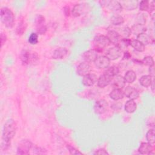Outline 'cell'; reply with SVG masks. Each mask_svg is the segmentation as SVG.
Wrapping results in <instances>:
<instances>
[{
    "instance_id": "31",
    "label": "cell",
    "mask_w": 155,
    "mask_h": 155,
    "mask_svg": "<svg viewBox=\"0 0 155 155\" xmlns=\"http://www.w3.org/2000/svg\"><path fill=\"white\" fill-rule=\"evenodd\" d=\"M131 40L128 38H122L121 40L119 41L117 47H118L122 51L125 50L127 48V47L130 45Z\"/></svg>"
},
{
    "instance_id": "7",
    "label": "cell",
    "mask_w": 155,
    "mask_h": 155,
    "mask_svg": "<svg viewBox=\"0 0 155 155\" xmlns=\"http://www.w3.org/2000/svg\"><path fill=\"white\" fill-rule=\"evenodd\" d=\"M88 4L85 3L76 4L71 10L73 16L74 17H78L81 16L82 15H84V13L87 12L88 10Z\"/></svg>"
},
{
    "instance_id": "5",
    "label": "cell",
    "mask_w": 155,
    "mask_h": 155,
    "mask_svg": "<svg viewBox=\"0 0 155 155\" xmlns=\"http://www.w3.org/2000/svg\"><path fill=\"white\" fill-rule=\"evenodd\" d=\"M107 9L112 12L118 13L122 11V7L120 2L117 1H104L101 2Z\"/></svg>"
},
{
    "instance_id": "11",
    "label": "cell",
    "mask_w": 155,
    "mask_h": 155,
    "mask_svg": "<svg viewBox=\"0 0 155 155\" xmlns=\"http://www.w3.org/2000/svg\"><path fill=\"white\" fill-rule=\"evenodd\" d=\"M110 84L114 88L122 89L125 87V81L124 77L120 75L117 74L112 78Z\"/></svg>"
},
{
    "instance_id": "22",
    "label": "cell",
    "mask_w": 155,
    "mask_h": 155,
    "mask_svg": "<svg viewBox=\"0 0 155 155\" xmlns=\"http://www.w3.org/2000/svg\"><path fill=\"white\" fill-rule=\"evenodd\" d=\"M122 8H125L128 10H133L137 8L138 5V2L134 0L122 1L120 2Z\"/></svg>"
},
{
    "instance_id": "12",
    "label": "cell",
    "mask_w": 155,
    "mask_h": 155,
    "mask_svg": "<svg viewBox=\"0 0 155 155\" xmlns=\"http://www.w3.org/2000/svg\"><path fill=\"white\" fill-rule=\"evenodd\" d=\"M94 62L98 68H107L110 65V61L106 56H100L97 58Z\"/></svg>"
},
{
    "instance_id": "29",
    "label": "cell",
    "mask_w": 155,
    "mask_h": 155,
    "mask_svg": "<svg viewBox=\"0 0 155 155\" xmlns=\"http://www.w3.org/2000/svg\"><path fill=\"white\" fill-rule=\"evenodd\" d=\"M130 45H131V47L135 50L139 52H142L145 50V45L137 39H134L131 41Z\"/></svg>"
},
{
    "instance_id": "24",
    "label": "cell",
    "mask_w": 155,
    "mask_h": 155,
    "mask_svg": "<svg viewBox=\"0 0 155 155\" xmlns=\"http://www.w3.org/2000/svg\"><path fill=\"white\" fill-rule=\"evenodd\" d=\"M131 33H133L134 35H136L137 36L145 33V31L147 30L146 27L144 25V24H134L132 26V27L130 28Z\"/></svg>"
},
{
    "instance_id": "9",
    "label": "cell",
    "mask_w": 155,
    "mask_h": 155,
    "mask_svg": "<svg viewBox=\"0 0 155 155\" xmlns=\"http://www.w3.org/2000/svg\"><path fill=\"white\" fill-rule=\"evenodd\" d=\"M32 143L28 140H22L18 145L17 153L19 154H28L31 148Z\"/></svg>"
},
{
    "instance_id": "8",
    "label": "cell",
    "mask_w": 155,
    "mask_h": 155,
    "mask_svg": "<svg viewBox=\"0 0 155 155\" xmlns=\"http://www.w3.org/2000/svg\"><path fill=\"white\" fill-rule=\"evenodd\" d=\"M122 53V50L117 46H114L107 49L105 53L106 56L110 59V61H114L117 59Z\"/></svg>"
},
{
    "instance_id": "38",
    "label": "cell",
    "mask_w": 155,
    "mask_h": 155,
    "mask_svg": "<svg viewBox=\"0 0 155 155\" xmlns=\"http://www.w3.org/2000/svg\"><path fill=\"white\" fill-rule=\"evenodd\" d=\"M67 148H68L70 153L71 154H82L81 152H80L77 149H76L75 148H74L70 145H68Z\"/></svg>"
},
{
    "instance_id": "33",
    "label": "cell",
    "mask_w": 155,
    "mask_h": 155,
    "mask_svg": "<svg viewBox=\"0 0 155 155\" xmlns=\"http://www.w3.org/2000/svg\"><path fill=\"white\" fill-rule=\"evenodd\" d=\"M146 139L148 143L153 144L155 142V133L153 129L149 130L146 134Z\"/></svg>"
},
{
    "instance_id": "19",
    "label": "cell",
    "mask_w": 155,
    "mask_h": 155,
    "mask_svg": "<svg viewBox=\"0 0 155 155\" xmlns=\"http://www.w3.org/2000/svg\"><path fill=\"white\" fill-rule=\"evenodd\" d=\"M107 37L110 42L115 45L116 46H117L120 41V36L114 30H108L107 32Z\"/></svg>"
},
{
    "instance_id": "37",
    "label": "cell",
    "mask_w": 155,
    "mask_h": 155,
    "mask_svg": "<svg viewBox=\"0 0 155 155\" xmlns=\"http://www.w3.org/2000/svg\"><path fill=\"white\" fill-rule=\"evenodd\" d=\"M25 27L24 22L23 21L20 22L18 24V25L16 28V33L19 35H22V33L25 31Z\"/></svg>"
},
{
    "instance_id": "14",
    "label": "cell",
    "mask_w": 155,
    "mask_h": 155,
    "mask_svg": "<svg viewBox=\"0 0 155 155\" xmlns=\"http://www.w3.org/2000/svg\"><path fill=\"white\" fill-rule=\"evenodd\" d=\"M123 91H124V96H125L129 98L130 99H132V100L136 99L139 96V91L135 88L131 86L127 87Z\"/></svg>"
},
{
    "instance_id": "26",
    "label": "cell",
    "mask_w": 155,
    "mask_h": 155,
    "mask_svg": "<svg viewBox=\"0 0 155 155\" xmlns=\"http://www.w3.org/2000/svg\"><path fill=\"white\" fill-rule=\"evenodd\" d=\"M137 108V105L134 100L130 99L126 102L125 104V110L128 113H134Z\"/></svg>"
},
{
    "instance_id": "17",
    "label": "cell",
    "mask_w": 155,
    "mask_h": 155,
    "mask_svg": "<svg viewBox=\"0 0 155 155\" xmlns=\"http://www.w3.org/2000/svg\"><path fill=\"white\" fill-rule=\"evenodd\" d=\"M112 77L104 73L103 74L101 75L97 79V85L100 88H104L110 84Z\"/></svg>"
},
{
    "instance_id": "27",
    "label": "cell",
    "mask_w": 155,
    "mask_h": 155,
    "mask_svg": "<svg viewBox=\"0 0 155 155\" xmlns=\"http://www.w3.org/2000/svg\"><path fill=\"white\" fill-rule=\"evenodd\" d=\"M124 78L125 82H127L128 84H131L136 80V74L133 70H128L125 74Z\"/></svg>"
},
{
    "instance_id": "10",
    "label": "cell",
    "mask_w": 155,
    "mask_h": 155,
    "mask_svg": "<svg viewBox=\"0 0 155 155\" xmlns=\"http://www.w3.org/2000/svg\"><path fill=\"white\" fill-rule=\"evenodd\" d=\"M108 106L107 101L105 99H100L97 101L94 105V111L95 113L101 114L106 111Z\"/></svg>"
},
{
    "instance_id": "28",
    "label": "cell",
    "mask_w": 155,
    "mask_h": 155,
    "mask_svg": "<svg viewBox=\"0 0 155 155\" xmlns=\"http://www.w3.org/2000/svg\"><path fill=\"white\" fill-rule=\"evenodd\" d=\"M153 79L150 75H144L142 76L139 79L140 84L144 87H148L151 85Z\"/></svg>"
},
{
    "instance_id": "35",
    "label": "cell",
    "mask_w": 155,
    "mask_h": 155,
    "mask_svg": "<svg viewBox=\"0 0 155 155\" xmlns=\"http://www.w3.org/2000/svg\"><path fill=\"white\" fill-rule=\"evenodd\" d=\"M28 42L31 45H35L38 42V36L36 33H31L28 37Z\"/></svg>"
},
{
    "instance_id": "15",
    "label": "cell",
    "mask_w": 155,
    "mask_h": 155,
    "mask_svg": "<svg viewBox=\"0 0 155 155\" xmlns=\"http://www.w3.org/2000/svg\"><path fill=\"white\" fill-rule=\"evenodd\" d=\"M82 56L87 62H94L98 57L97 51L95 49H90L84 52Z\"/></svg>"
},
{
    "instance_id": "25",
    "label": "cell",
    "mask_w": 155,
    "mask_h": 155,
    "mask_svg": "<svg viewBox=\"0 0 155 155\" xmlns=\"http://www.w3.org/2000/svg\"><path fill=\"white\" fill-rule=\"evenodd\" d=\"M117 29L115 30L118 35H119L120 38L122 37V38H127L129 37L131 33V29L128 27H119L116 28Z\"/></svg>"
},
{
    "instance_id": "32",
    "label": "cell",
    "mask_w": 155,
    "mask_h": 155,
    "mask_svg": "<svg viewBox=\"0 0 155 155\" xmlns=\"http://www.w3.org/2000/svg\"><path fill=\"white\" fill-rule=\"evenodd\" d=\"M119 72V68L118 67H116V66H111V67H108L105 71H104L105 73H106L107 74L110 76L111 77H113L116 75H117Z\"/></svg>"
},
{
    "instance_id": "21",
    "label": "cell",
    "mask_w": 155,
    "mask_h": 155,
    "mask_svg": "<svg viewBox=\"0 0 155 155\" xmlns=\"http://www.w3.org/2000/svg\"><path fill=\"white\" fill-rule=\"evenodd\" d=\"M136 39L142 43L144 45L151 44L154 42V39L150 35L145 33H143L137 35Z\"/></svg>"
},
{
    "instance_id": "3",
    "label": "cell",
    "mask_w": 155,
    "mask_h": 155,
    "mask_svg": "<svg viewBox=\"0 0 155 155\" xmlns=\"http://www.w3.org/2000/svg\"><path fill=\"white\" fill-rule=\"evenodd\" d=\"M0 18L2 23L7 28H12L15 23V16L10 9L2 7L1 9Z\"/></svg>"
},
{
    "instance_id": "20",
    "label": "cell",
    "mask_w": 155,
    "mask_h": 155,
    "mask_svg": "<svg viewBox=\"0 0 155 155\" xmlns=\"http://www.w3.org/2000/svg\"><path fill=\"white\" fill-rule=\"evenodd\" d=\"M67 53L68 51L66 48L59 47L53 51L52 58L54 59H61L67 54Z\"/></svg>"
},
{
    "instance_id": "16",
    "label": "cell",
    "mask_w": 155,
    "mask_h": 155,
    "mask_svg": "<svg viewBox=\"0 0 155 155\" xmlns=\"http://www.w3.org/2000/svg\"><path fill=\"white\" fill-rule=\"evenodd\" d=\"M97 81V77L93 73H89L84 76L82 79V84L87 87L93 85Z\"/></svg>"
},
{
    "instance_id": "30",
    "label": "cell",
    "mask_w": 155,
    "mask_h": 155,
    "mask_svg": "<svg viewBox=\"0 0 155 155\" xmlns=\"http://www.w3.org/2000/svg\"><path fill=\"white\" fill-rule=\"evenodd\" d=\"M110 22L114 25H120L124 22V18L121 15H114L111 16L110 19Z\"/></svg>"
},
{
    "instance_id": "40",
    "label": "cell",
    "mask_w": 155,
    "mask_h": 155,
    "mask_svg": "<svg viewBox=\"0 0 155 155\" xmlns=\"http://www.w3.org/2000/svg\"><path fill=\"white\" fill-rule=\"evenodd\" d=\"M7 40V36L5 34L3 33H1V47L3 45V44Z\"/></svg>"
},
{
    "instance_id": "1",
    "label": "cell",
    "mask_w": 155,
    "mask_h": 155,
    "mask_svg": "<svg viewBox=\"0 0 155 155\" xmlns=\"http://www.w3.org/2000/svg\"><path fill=\"white\" fill-rule=\"evenodd\" d=\"M16 131V124L12 119H8L4 124L2 131V142L1 148L7 149L10 145V141L13 138Z\"/></svg>"
},
{
    "instance_id": "6",
    "label": "cell",
    "mask_w": 155,
    "mask_h": 155,
    "mask_svg": "<svg viewBox=\"0 0 155 155\" xmlns=\"http://www.w3.org/2000/svg\"><path fill=\"white\" fill-rule=\"evenodd\" d=\"M35 23L37 33L39 35H44L47 30L45 18L42 15H38L36 18Z\"/></svg>"
},
{
    "instance_id": "39",
    "label": "cell",
    "mask_w": 155,
    "mask_h": 155,
    "mask_svg": "<svg viewBox=\"0 0 155 155\" xmlns=\"http://www.w3.org/2000/svg\"><path fill=\"white\" fill-rule=\"evenodd\" d=\"M94 154H108V152L104 148H101L97 150L95 153H94Z\"/></svg>"
},
{
    "instance_id": "4",
    "label": "cell",
    "mask_w": 155,
    "mask_h": 155,
    "mask_svg": "<svg viewBox=\"0 0 155 155\" xmlns=\"http://www.w3.org/2000/svg\"><path fill=\"white\" fill-rule=\"evenodd\" d=\"M110 44V42L107 37L104 35H97L94 38L93 44L97 51H102Z\"/></svg>"
},
{
    "instance_id": "36",
    "label": "cell",
    "mask_w": 155,
    "mask_h": 155,
    "mask_svg": "<svg viewBox=\"0 0 155 155\" xmlns=\"http://www.w3.org/2000/svg\"><path fill=\"white\" fill-rule=\"evenodd\" d=\"M150 8L149 1H141L139 3V9L141 11H148Z\"/></svg>"
},
{
    "instance_id": "23",
    "label": "cell",
    "mask_w": 155,
    "mask_h": 155,
    "mask_svg": "<svg viewBox=\"0 0 155 155\" xmlns=\"http://www.w3.org/2000/svg\"><path fill=\"white\" fill-rule=\"evenodd\" d=\"M109 95H110V97L114 101L120 100V99H122L124 96L123 90H122V89H119V88H114L110 93Z\"/></svg>"
},
{
    "instance_id": "2",
    "label": "cell",
    "mask_w": 155,
    "mask_h": 155,
    "mask_svg": "<svg viewBox=\"0 0 155 155\" xmlns=\"http://www.w3.org/2000/svg\"><path fill=\"white\" fill-rule=\"evenodd\" d=\"M20 60L24 65H36L39 61V56L35 51L23 50L20 54Z\"/></svg>"
},
{
    "instance_id": "41",
    "label": "cell",
    "mask_w": 155,
    "mask_h": 155,
    "mask_svg": "<svg viewBox=\"0 0 155 155\" xmlns=\"http://www.w3.org/2000/svg\"><path fill=\"white\" fill-rule=\"evenodd\" d=\"M149 72L150 74V76L153 78L154 76V66L150 67L149 68Z\"/></svg>"
},
{
    "instance_id": "18",
    "label": "cell",
    "mask_w": 155,
    "mask_h": 155,
    "mask_svg": "<svg viewBox=\"0 0 155 155\" xmlns=\"http://www.w3.org/2000/svg\"><path fill=\"white\" fill-rule=\"evenodd\" d=\"M153 151V147L148 142H142L138 148V151L142 154H151Z\"/></svg>"
},
{
    "instance_id": "34",
    "label": "cell",
    "mask_w": 155,
    "mask_h": 155,
    "mask_svg": "<svg viewBox=\"0 0 155 155\" xmlns=\"http://www.w3.org/2000/svg\"><path fill=\"white\" fill-rule=\"evenodd\" d=\"M141 62H142V64H143L145 65L149 66L150 67H152V66H154V63L153 58L151 56H150L145 57L143 59V60L141 61Z\"/></svg>"
},
{
    "instance_id": "42",
    "label": "cell",
    "mask_w": 155,
    "mask_h": 155,
    "mask_svg": "<svg viewBox=\"0 0 155 155\" xmlns=\"http://www.w3.org/2000/svg\"><path fill=\"white\" fill-rule=\"evenodd\" d=\"M131 57V55L130 54V53L128 51H125L124 53V56H123V58L124 59H129Z\"/></svg>"
},
{
    "instance_id": "13",
    "label": "cell",
    "mask_w": 155,
    "mask_h": 155,
    "mask_svg": "<svg viewBox=\"0 0 155 155\" xmlns=\"http://www.w3.org/2000/svg\"><path fill=\"white\" fill-rule=\"evenodd\" d=\"M91 71V66L87 62L81 63L77 67V73L78 75L84 76L90 73Z\"/></svg>"
}]
</instances>
